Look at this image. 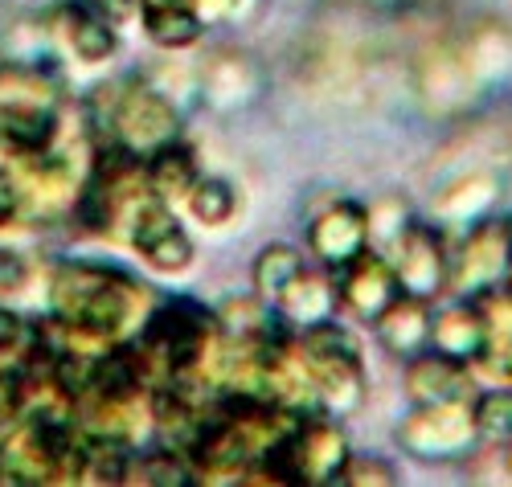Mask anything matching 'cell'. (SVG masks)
I'll return each mask as SVG.
<instances>
[{"label": "cell", "instance_id": "obj_8", "mask_svg": "<svg viewBox=\"0 0 512 487\" xmlns=\"http://www.w3.org/2000/svg\"><path fill=\"white\" fill-rule=\"evenodd\" d=\"M336 295H340V303H345L357 320L373 324L402 295V287H398V275L390 267V258H381L373 250H361L353 262L340 267V291Z\"/></svg>", "mask_w": 512, "mask_h": 487}, {"label": "cell", "instance_id": "obj_23", "mask_svg": "<svg viewBox=\"0 0 512 487\" xmlns=\"http://www.w3.org/2000/svg\"><path fill=\"white\" fill-rule=\"evenodd\" d=\"M340 483H369V487H390L394 483V467L381 463V459H353L349 455V467L340 475Z\"/></svg>", "mask_w": 512, "mask_h": 487}, {"label": "cell", "instance_id": "obj_9", "mask_svg": "<svg viewBox=\"0 0 512 487\" xmlns=\"http://www.w3.org/2000/svg\"><path fill=\"white\" fill-rule=\"evenodd\" d=\"M308 242L312 250L320 254V262H328V267H345V262H353L361 250H369V213L353 201H340L332 209H324L312 230H308Z\"/></svg>", "mask_w": 512, "mask_h": 487}, {"label": "cell", "instance_id": "obj_4", "mask_svg": "<svg viewBox=\"0 0 512 487\" xmlns=\"http://www.w3.org/2000/svg\"><path fill=\"white\" fill-rule=\"evenodd\" d=\"M394 438L414 459H455L476 442V422L472 410L463 406V397H455V402L414 406V414L398 422Z\"/></svg>", "mask_w": 512, "mask_h": 487}, {"label": "cell", "instance_id": "obj_18", "mask_svg": "<svg viewBox=\"0 0 512 487\" xmlns=\"http://www.w3.org/2000/svg\"><path fill=\"white\" fill-rule=\"evenodd\" d=\"M66 21H70V46L82 62H107L115 54V29L103 25L95 13L70 5L66 9Z\"/></svg>", "mask_w": 512, "mask_h": 487}, {"label": "cell", "instance_id": "obj_14", "mask_svg": "<svg viewBox=\"0 0 512 487\" xmlns=\"http://www.w3.org/2000/svg\"><path fill=\"white\" fill-rule=\"evenodd\" d=\"M431 348L435 352H447L455 361H476L480 348H484V328H480V316L472 312V303L463 307H447L431 320Z\"/></svg>", "mask_w": 512, "mask_h": 487}, {"label": "cell", "instance_id": "obj_28", "mask_svg": "<svg viewBox=\"0 0 512 487\" xmlns=\"http://www.w3.org/2000/svg\"><path fill=\"white\" fill-rule=\"evenodd\" d=\"M25 340V324L17 312H9V307H0V352L5 348H17Z\"/></svg>", "mask_w": 512, "mask_h": 487}, {"label": "cell", "instance_id": "obj_17", "mask_svg": "<svg viewBox=\"0 0 512 487\" xmlns=\"http://www.w3.org/2000/svg\"><path fill=\"white\" fill-rule=\"evenodd\" d=\"M472 312L480 316L484 328V344H504L512 340V283H488L476 291Z\"/></svg>", "mask_w": 512, "mask_h": 487}, {"label": "cell", "instance_id": "obj_12", "mask_svg": "<svg viewBox=\"0 0 512 487\" xmlns=\"http://www.w3.org/2000/svg\"><path fill=\"white\" fill-rule=\"evenodd\" d=\"M377 336L398 357H418V352L431 344V312H426V299L414 295H398L377 320Z\"/></svg>", "mask_w": 512, "mask_h": 487}, {"label": "cell", "instance_id": "obj_16", "mask_svg": "<svg viewBox=\"0 0 512 487\" xmlns=\"http://www.w3.org/2000/svg\"><path fill=\"white\" fill-rule=\"evenodd\" d=\"M132 475H136V483H152V487H189V483H197V467L185 459V451H173V447H160L144 459H132L127 479Z\"/></svg>", "mask_w": 512, "mask_h": 487}, {"label": "cell", "instance_id": "obj_15", "mask_svg": "<svg viewBox=\"0 0 512 487\" xmlns=\"http://www.w3.org/2000/svg\"><path fill=\"white\" fill-rule=\"evenodd\" d=\"M496 181L492 176H467V181H455L439 201H435V213L447 217V221H480L492 201H496Z\"/></svg>", "mask_w": 512, "mask_h": 487}, {"label": "cell", "instance_id": "obj_13", "mask_svg": "<svg viewBox=\"0 0 512 487\" xmlns=\"http://www.w3.org/2000/svg\"><path fill=\"white\" fill-rule=\"evenodd\" d=\"M144 185L152 197L160 201H173V197H185L193 185H197V160L185 144H164L160 152L148 156L144 164Z\"/></svg>", "mask_w": 512, "mask_h": 487}, {"label": "cell", "instance_id": "obj_1", "mask_svg": "<svg viewBox=\"0 0 512 487\" xmlns=\"http://www.w3.org/2000/svg\"><path fill=\"white\" fill-rule=\"evenodd\" d=\"M54 312L66 324L119 340L132 328H144V320L152 316V295L144 291L140 279L123 271L70 262L54 279Z\"/></svg>", "mask_w": 512, "mask_h": 487}, {"label": "cell", "instance_id": "obj_27", "mask_svg": "<svg viewBox=\"0 0 512 487\" xmlns=\"http://www.w3.org/2000/svg\"><path fill=\"white\" fill-rule=\"evenodd\" d=\"M21 205V185H17V176L13 172H0V226L17 213Z\"/></svg>", "mask_w": 512, "mask_h": 487}, {"label": "cell", "instance_id": "obj_29", "mask_svg": "<svg viewBox=\"0 0 512 487\" xmlns=\"http://www.w3.org/2000/svg\"><path fill=\"white\" fill-rule=\"evenodd\" d=\"M213 5V13H222L226 21H238V17H246L254 5H259V0H209Z\"/></svg>", "mask_w": 512, "mask_h": 487}, {"label": "cell", "instance_id": "obj_5", "mask_svg": "<svg viewBox=\"0 0 512 487\" xmlns=\"http://www.w3.org/2000/svg\"><path fill=\"white\" fill-rule=\"evenodd\" d=\"M123 221H127V238H132V246L152 262L156 271L177 275L193 262V242H189L181 221L168 213V201H160L152 193H140L132 205H127Z\"/></svg>", "mask_w": 512, "mask_h": 487}, {"label": "cell", "instance_id": "obj_24", "mask_svg": "<svg viewBox=\"0 0 512 487\" xmlns=\"http://www.w3.org/2000/svg\"><path fill=\"white\" fill-rule=\"evenodd\" d=\"M476 365H480L488 377L512 385V340H504V344H484L480 357H476Z\"/></svg>", "mask_w": 512, "mask_h": 487}, {"label": "cell", "instance_id": "obj_30", "mask_svg": "<svg viewBox=\"0 0 512 487\" xmlns=\"http://www.w3.org/2000/svg\"><path fill=\"white\" fill-rule=\"evenodd\" d=\"M144 13H156V9H189L193 0H140Z\"/></svg>", "mask_w": 512, "mask_h": 487}, {"label": "cell", "instance_id": "obj_20", "mask_svg": "<svg viewBox=\"0 0 512 487\" xmlns=\"http://www.w3.org/2000/svg\"><path fill=\"white\" fill-rule=\"evenodd\" d=\"M476 438L492 442V447H508L512 442V389H492L472 406Z\"/></svg>", "mask_w": 512, "mask_h": 487}, {"label": "cell", "instance_id": "obj_25", "mask_svg": "<svg viewBox=\"0 0 512 487\" xmlns=\"http://www.w3.org/2000/svg\"><path fill=\"white\" fill-rule=\"evenodd\" d=\"M136 5H140V0H87V13H95L103 25L119 29V25H127V21H132Z\"/></svg>", "mask_w": 512, "mask_h": 487}, {"label": "cell", "instance_id": "obj_22", "mask_svg": "<svg viewBox=\"0 0 512 487\" xmlns=\"http://www.w3.org/2000/svg\"><path fill=\"white\" fill-rule=\"evenodd\" d=\"M234 205H238L234 189H230L226 181H218V176H209V181H197V185L189 189V209H193L197 221H205V226H222V221H230V217H234Z\"/></svg>", "mask_w": 512, "mask_h": 487}, {"label": "cell", "instance_id": "obj_6", "mask_svg": "<svg viewBox=\"0 0 512 487\" xmlns=\"http://www.w3.org/2000/svg\"><path fill=\"white\" fill-rule=\"evenodd\" d=\"M390 267L398 275L402 295H414V299H426V303H431L451 279V258H447L439 234L431 226H414V221L402 226V234L394 238Z\"/></svg>", "mask_w": 512, "mask_h": 487}, {"label": "cell", "instance_id": "obj_21", "mask_svg": "<svg viewBox=\"0 0 512 487\" xmlns=\"http://www.w3.org/2000/svg\"><path fill=\"white\" fill-rule=\"evenodd\" d=\"M300 271H304L300 254H295L291 246H283V242H275V246H267L259 258H254V287H259V295L275 299Z\"/></svg>", "mask_w": 512, "mask_h": 487}, {"label": "cell", "instance_id": "obj_11", "mask_svg": "<svg viewBox=\"0 0 512 487\" xmlns=\"http://www.w3.org/2000/svg\"><path fill=\"white\" fill-rule=\"evenodd\" d=\"M332 307H336V287L324 279V275H308L300 271L295 275L279 295H275V312L287 328L295 332H304V328H316L332 316Z\"/></svg>", "mask_w": 512, "mask_h": 487}, {"label": "cell", "instance_id": "obj_31", "mask_svg": "<svg viewBox=\"0 0 512 487\" xmlns=\"http://www.w3.org/2000/svg\"><path fill=\"white\" fill-rule=\"evenodd\" d=\"M508 471H512V442H508Z\"/></svg>", "mask_w": 512, "mask_h": 487}, {"label": "cell", "instance_id": "obj_2", "mask_svg": "<svg viewBox=\"0 0 512 487\" xmlns=\"http://www.w3.org/2000/svg\"><path fill=\"white\" fill-rule=\"evenodd\" d=\"M300 357L312 369L316 385V414L324 418H345L365 402V369L357 357V344L349 332H340L336 324H316L300 332Z\"/></svg>", "mask_w": 512, "mask_h": 487}, {"label": "cell", "instance_id": "obj_26", "mask_svg": "<svg viewBox=\"0 0 512 487\" xmlns=\"http://www.w3.org/2000/svg\"><path fill=\"white\" fill-rule=\"evenodd\" d=\"M25 275H29V262L17 250L0 246V291H17L25 283Z\"/></svg>", "mask_w": 512, "mask_h": 487}, {"label": "cell", "instance_id": "obj_19", "mask_svg": "<svg viewBox=\"0 0 512 487\" xmlns=\"http://www.w3.org/2000/svg\"><path fill=\"white\" fill-rule=\"evenodd\" d=\"M144 29L156 46L164 50H185L201 37V17L189 9H156V13H144Z\"/></svg>", "mask_w": 512, "mask_h": 487}, {"label": "cell", "instance_id": "obj_7", "mask_svg": "<svg viewBox=\"0 0 512 487\" xmlns=\"http://www.w3.org/2000/svg\"><path fill=\"white\" fill-rule=\"evenodd\" d=\"M508 271H512V217H496V221L480 217L451 262L455 283L480 291L488 283H504Z\"/></svg>", "mask_w": 512, "mask_h": 487}, {"label": "cell", "instance_id": "obj_3", "mask_svg": "<svg viewBox=\"0 0 512 487\" xmlns=\"http://www.w3.org/2000/svg\"><path fill=\"white\" fill-rule=\"evenodd\" d=\"M103 119H107V131H111V144L127 148L132 156L160 152L164 144H173L177 131H181V119H177L173 103L144 82L123 86Z\"/></svg>", "mask_w": 512, "mask_h": 487}, {"label": "cell", "instance_id": "obj_10", "mask_svg": "<svg viewBox=\"0 0 512 487\" xmlns=\"http://www.w3.org/2000/svg\"><path fill=\"white\" fill-rule=\"evenodd\" d=\"M472 389V377H467V365L447 357V352H418L410 357L406 369V393L414 406H435V402H455Z\"/></svg>", "mask_w": 512, "mask_h": 487}]
</instances>
